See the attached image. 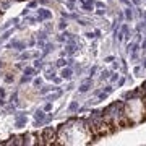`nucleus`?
I'll list each match as a JSON object with an SVG mask.
<instances>
[{
  "label": "nucleus",
  "instance_id": "f257e3e1",
  "mask_svg": "<svg viewBox=\"0 0 146 146\" xmlns=\"http://www.w3.org/2000/svg\"><path fill=\"white\" fill-rule=\"evenodd\" d=\"M91 138H93L91 127H84L81 122L68 123V125L62 127L57 135V140H60V143H67V145H83V143H88Z\"/></svg>",
  "mask_w": 146,
  "mask_h": 146
},
{
  "label": "nucleus",
  "instance_id": "f03ea898",
  "mask_svg": "<svg viewBox=\"0 0 146 146\" xmlns=\"http://www.w3.org/2000/svg\"><path fill=\"white\" fill-rule=\"evenodd\" d=\"M146 119V106L143 104V101L133 99L128 101L125 104V110H123V125L125 127H131L135 123H140L141 120Z\"/></svg>",
  "mask_w": 146,
  "mask_h": 146
},
{
  "label": "nucleus",
  "instance_id": "7ed1b4c3",
  "mask_svg": "<svg viewBox=\"0 0 146 146\" xmlns=\"http://www.w3.org/2000/svg\"><path fill=\"white\" fill-rule=\"evenodd\" d=\"M37 91L34 88H31V86H23V88H20V93H18V99L21 101V104L25 106H31L34 104L37 101Z\"/></svg>",
  "mask_w": 146,
  "mask_h": 146
}]
</instances>
